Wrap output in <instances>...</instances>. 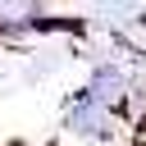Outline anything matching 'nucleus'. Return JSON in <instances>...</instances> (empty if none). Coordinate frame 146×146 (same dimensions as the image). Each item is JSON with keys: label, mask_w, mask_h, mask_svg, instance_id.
Returning a JSON list of instances; mask_svg holds the SVG:
<instances>
[{"label": "nucleus", "mask_w": 146, "mask_h": 146, "mask_svg": "<svg viewBox=\"0 0 146 146\" xmlns=\"http://www.w3.org/2000/svg\"><path fill=\"white\" fill-rule=\"evenodd\" d=\"M64 128L68 132H78V137H87V141H110L114 137V123H110V110L105 105H96L87 91L68 105V114H64Z\"/></svg>", "instance_id": "2"}, {"label": "nucleus", "mask_w": 146, "mask_h": 146, "mask_svg": "<svg viewBox=\"0 0 146 146\" xmlns=\"http://www.w3.org/2000/svg\"><path fill=\"white\" fill-rule=\"evenodd\" d=\"M96 105H105V110H123L128 105V91H132V78H128V68H119V64H96L91 68V78H87V87H82Z\"/></svg>", "instance_id": "1"}]
</instances>
